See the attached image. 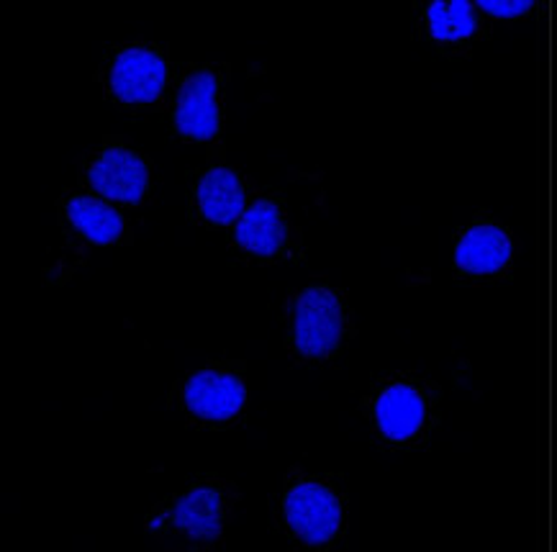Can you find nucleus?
Returning a JSON list of instances; mask_svg holds the SVG:
<instances>
[{"mask_svg": "<svg viewBox=\"0 0 557 552\" xmlns=\"http://www.w3.org/2000/svg\"><path fill=\"white\" fill-rule=\"evenodd\" d=\"M175 527L188 532L193 540H216L221 532V499L211 489H196L177 501L173 508Z\"/></svg>", "mask_w": 557, "mask_h": 552, "instance_id": "11", "label": "nucleus"}, {"mask_svg": "<svg viewBox=\"0 0 557 552\" xmlns=\"http://www.w3.org/2000/svg\"><path fill=\"white\" fill-rule=\"evenodd\" d=\"M345 329L339 298L330 289H309L296 300V347L301 355L324 357L337 347Z\"/></svg>", "mask_w": 557, "mask_h": 552, "instance_id": "1", "label": "nucleus"}, {"mask_svg": "<svg viewBox=\"0 0 557 552\" xmlns=\"http://www.w3.org/2000/svg\"><path fill=\"white\" fill-rule=\"evenodd\" d=\"M481 9H485L494 16H517V13H524L532 9V3H481Z\"/></svg>", "mask_w": 557, "mask_h": 552, "instance_id": "14", "label": "nucleus"}, {"mask_svg": "<svg viewBox=\"0 0 557 552\" xmlns=\"http://www.w3.org/2000/svg\"><path fill=\"white\" fill-rule=\"evenodd\" d=\"M424 398L417 389L396 383L381 393L375 404V419L381 432L393 442H406L424 425Z\"/></svg>", "mask_w": 557, "mask_h": 552, "instance_id": "8", "label": "nucleus"}, {"mask_svg": "<svg viewBox=\"0 0 557 552\" xmlns=\"http://www.w3.org/2000/svg\"><path fill=\"white\" fill-rule=\"evenodd\" d=\"M237 242L252 255H275L285 242V221L277 206L270 200H257L252 209L242 213Z\"/></svg>", "mask_w": 557, "mask_h": 552, "instance_id": "10", "label": "nucleus"}, {"mask_svg": "<svg viewBox=\"0 0 557 552\" xmlns=\"http://www.w3.org/2000/svg\"><path fill=\"white\" fill-rule=\"evenodd\" d=\"M213 96H216V77L211 73L190 75L177 93V132L190 139H211L219 132V111Z\"/></svg>", "mask_w": 557, "mask_h": 552, "instance_id": "6", "label": "nucleus"}, {"mask_svg": "<svg viewBox=\"0 0 557 552\" xmlns=\"http://www.w3.org/2000/svg\"><path fill=\"white\" fill-rule=\"evenodd\" d=\"M67 219L77 232L88 236L96 245H111L124 232V219L111 206L96 198H73L67 204Z\"/></svg>", "mask_w": 557, "mask_h": 552, "instance_id": "12", "label": "nucleus"}, {"mask_svg": "<svg viewBox=\"0 0 557 552\" xmlns=\"http://www.w3.org/2000/svg\"><path fill=\"white\" fill-rule=\"evenodd\" d=\"M198 206L213 224H232L245 209V191L239 177L226 168H213L198 185Z\"/></svg>", "mask_w": 557, "mask_h": 552, "instance_id": "9", "label": "nucleus"}, {"mask_svg": "<svg viewBox=\"0 0 557 552\" xmlns=\"http://www.w3.org/2000/svg\"><path fill=\"white\" fill-rule=\"evenodd\" d=\"M511 260V240L504 229L478 224L460 236L455 247V265L470 275H494Z\"/></svg>", "mask_w": 557, "mask_h": 552, "instance_id": "7", "label": "nucleus"}, {"mask_svg": "<svg viewBox=\"0 0 557 552\" xmlns=\"http://www.w3.org/2000/svg\"><path fill=\"white\" fill-rule=\"evenodd\" d=\"M90 183L106 198L137 204L147 191V164L128 149H109L90 168Z\"/></svg>", "mask_w": 557, "mask_h": 552, "instance_id": "5", "label": "nucleus"}, {"mask_svg": "<svg viewBox=\"0 0 557 552\" xmlns=\"http://www.w3.org/2000/svg\"><path fill=\"white\" fill-rule=\"evenodd\" d=\"M165 62L149 49L132 47L121 52L111 70V88L124 103H152L165 88Z\"/></svg>", "mask_w": 557, "mask_h": 552, "instance_id": "3", "label": "nucleus"}, {"mask_svg": "<svg viewBox=\"0 0 557 552\" xmlns=\"http://www.w3.org/2000/svg\"><path fill=\"white\" fill-rule=\"evenodd\" d=\"M285 519L304 542L324 544L342 525L339 499L319 483H298L285 496Z\"/></svg>", "mask_w": 557, "mask_h": 552, "instance_id": "2", "label": "nucleus"}, {"mask_svg": "<svg viewBox=\"0 0 557 552\" xmlns=\"http://www.w3.org/2000/svg\"><path fill=\"white\" fill-rule=\"evenodd\" d=\"M245 383L234 376H224V372H196L185 385V404L196 417L209 421L232 419L245 406Z\"/></svg>", "mask_w": 557, "mask_h": 552, "instance_id": "4", "label": "nucleus"}, {"mask_svg": "<svg viewBox=\"0 0 557 552\" xmlns=\"http://www.w3.org/2000/svg\"><path fill=\"white\" fill-rule=\"evenodd\" d=\"M430 26L432 34L437 39L453 41L470 37L475 28V16L473 5L466 3V0H453V3H432L430 5Z\"/></svg>", "mask_w": 557, "mask_h": 552, "instance_id": "13", "label": "nucleus"}]
</instances>
